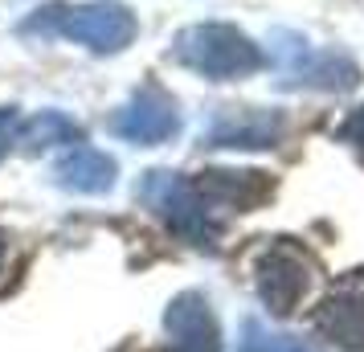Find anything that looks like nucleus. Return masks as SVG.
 Segmentation results:
<instances>
[{"label":"nucleus","instance_id":"9","mask_svg":"<svg viewBox=\"0 0 364 352\" xmlns=\"http://www.w3.org/2000/svg\"><path fill=\"white\" fill-rule=\"evenodd\" d=\"M119 176L115 156H107L99 148H86V144H74V148L53 164V185L66 188V193H111Z\"/></svg>","mask_w":364,"mask_h":352},{"label":"nucleus","instance_id":"7","mask_svg":"<svg viewBox=\"0 0 364 352\" xmlns=\"http://www.w3.org/2000/svg\"><path fill=\"white\" fill-rule=\"evenodd\" d=\"M303 291H307V267H303V258L295 250H279L262 254V262H258V295L262 303L274 311V316H291L303 299Z\"/></svg>","mask_w":364,"mask_h":352},{"label":"nucleus","instance_id":"16","mask_svg":"<svg viewBox=\"0 0 364 352\" xmlns=\"http://www.w3.org/2000/svg\"><path fill=\"white\" fill-rule=\"evenodd\" d=\"M0 258H4V238H0Z\"/></svg>","mask_w":364,"mask_h":352},{"label":"nucleus","instance_id":"8","mask_svg":"<svg viewBox=\"0 0 364 352\" xmlns=\"http://www.w3.org/2000/svg\"><path fill=\"white\" fill-rule=\"evenodd\" d=\"M197 197L205 205H225V209H237V213H246L254 205H262L270 197V176L266 172H230V168H209V172H200L197 181Z\"/></svg>","mask_w":364,"mask_h":352},{"label":"nucleus","instance_id":"1","mask_svg":"<svg viewBox=\"0 0 364 352\" xmlns=\"http://www.w3.org/2000/svg\"><path fill=\"white\" fill-rule=\"evenodd\" d=\"M172 58H176L184 70H193L200 78H213V82L250 78L254 70L262 66V50H258L242 29L221 25V21L181 29L176 41H172Z\"/></svg>","mask_w":364,"mask_h":352},{"label":"nucleus","instance_id":"10","mask_svg":"<svg viewBox=\"0 0 364 352\" xmlns=\"http://www.w3.org/2000/svg\"><path fill=\"white\" fill-rule=\"evenodd\" d=\"M315 328L328 336L331 344H340V348L364 352V295L340 291V295L323 299L319 311H315Z\"/></svg>","mask_w":364,"mask_h":352},{"label":"nucleus","instance_id":"15","mask_svg":"<svg viewBox=\"0 0 364 352\" xmlns=\"http://www.w3.org/2000/svg\"><path fill=\"white\" fill-rule=\"evenodd\" d=\"M340 139H348V144L364 156V107H356V111L348 115V123L340 127Z\"/></svg>","mask_w":364,"mask_h":352},{"label":"nucleus","instance_id":"14","mask_svg":"<svg viewBox=\"0 0 364 352\" xmlns=\"http://www.w3.org/2000/svg\"><path fill=\"white\" fill-rule=\"evenodd\" d=\"M17 132H21L17 107H0V160L9 156V148H13V144H17Z\"/></svg>","mask_w":364,"mask_h":352},{"label":"nucleus","instance_id":"6","mask_svg":"<svg viewBox=\"0 0 364 352\" xmlns=\"http://www.w3.org/2000/svg\"><path fill=\"white\" fill-rule=\"evenodd\" d=\"M164 328L172 336V352H221V332L200 291H184L168 303Z\"/></svg>","mask_w":364,"mask_h":352},{"label":"nucleus","instance_id":"5","mask_svg":"<svg viewBox=\"0 0 364 352\" xmlns=\"http://www.w3.org/2000/svg\"><path fill=\"white\" fill-rule=\"evenodd\" d=\"M287 132V119L279 111H262V107H221L209 127L200 132L205 148H274Z\"/></svg>","mask_w":364,"mask_h":352},{"label":"nucleus","instance_id":"12","mask_svg":"<svg viewBox=\"0 0 364 352\" xmlns=\"http://www.w3.org/2000/svg\"><path fill=\"white\" fill-rule=\"evenodd\" d=\"M62 9L66 4H46V9H37L33 17H25L21 21V37H53L58 33V21H62Z\"/></svg>","mask_w":364,"mask_h":352},{"label":"nucleus","instance_id":"11","mask_svg":"<svg viewBox=\"0 0 364 352\" xmlns=\"http://www.w3.org/2000/svg\"><path fill=\"white\" fill-rule=\"evenodd\" d=\"M17 144L29 151V156H37V151H50V148H58V144H82V127H78L66 111H41V115H33L29 123H21Z\"/></svg>","mask_w":364,"mask_h":352},{"label":"nucleus","instance_id":"13","mask_svg":"<svg viewBox=\"0 0 364 352\" xmlns=\"http://www.w3.org/2000/svg\"><path fill=\"white\" fill-rule=\"evenodd\" d=\"M237 352H274V344H270V336H266V328L258 319H246V324H242Z\"/></svg>","mask_w":364,"mask_h":352},{"label":"nucleus","instance_id":"2","mask_svg":"<svg viewBox=\"0 0 364 352\" xmlns=\"http://www.w3.org/2000/svg\"><path fill=\"white\" fill-rule=\"evenodd\" d=\"M139 197L156 209V218L164 221L172 234H181L193 246H217L221 225H217L213 209L197 197V188L184 181L181 172L168 168H151L148 176L139 181Z\"/></svg>","mask_w":364,"mask_h":352},{"label":"nucleus","instance_id":"4","mask_svg":"<svg viewBox=\"0 0 364 352\" xmlns=\"http://www.w3.org/2000/svg\"><path fill=\"white\" fill-rule=\"evenodd\" d=\"M111 132L119 139H127L135 148H156V144H168L172 135L181 132V115H176V102L172 95H164L160 86H144L135 90L132 99L111 115Z\"/></svg>","mask_w":364,"mask_h":352},{"label":"nucleus","instance_id":"17","mask_svg":"<svg viewBox=\"0 0 364 352\" xmlns=\"http://www.w3.org/2000/svg\"><path fill=\"white\" fill-rule=\"evenodd\" d=\"M287 352H307V348H287Z\"/></svg>","mask_w":364,"mask_h":352},{"label":"nucleus","instance_id":"3","mask_svg":"<svg viewBox=\"0 0 364 352\" xmlns=\"http://www.w3.org/2000/svg\"><path fill=\"white\" fill-rule=\"evenodd\" d=\"M58 33L70 37L74 46H86L90 53H123L139 33V21L119 0H90V4L62 9Z\"/></svg>","mask_w":364,"mask_h":352}]
</instances>
